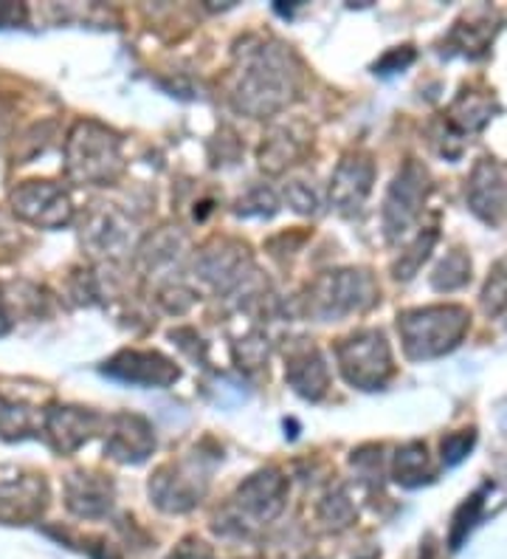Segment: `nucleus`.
I'll return each instance as SVG.
<instances>
[{
  "mask_svg": "<svg viewBox=\"0 0 507 559\" xmlns=\"http://www.w3.org/2000/svg\"><path fill=\"white\" fill-rule=\"evenodd\" d=\"M302 153V142L293 139L288 130H274L265 139L263 151H259V167L268 173H282L285 167H291Z\"/></svg>",
  "mask_w": 507,
  "mask_h": 559,
  "instance_id": "22",
  "label": "nucleus"
},
{
  "mask_svg": "<svg viewBox=\"0 0 507 559\" xmlns=\"http://www.w3.org/2000/svg\"><path fill=\"white\" fill-rule=\"evenodd\" d=\"M434 243H437V229H426V233H420L418 238H414V243L409 246L406 252H400V260L395 263V277L412 280L414 274H418V269L423 266V260H426L428 252L434 249Z\"/></svg>",
  "mask_w": 507,
  "mask_h": 559,
  "instance_id": "27",
  "label": "nucleus"
},
{
  "mask_svg": "<svg viewBox=\"0 0 507 559\" xmlns=\"http://www.w3.org/2000/svg\"><path fill=\"white\" fill-rule=\"evenodd\" d=\"M420 559H439V548L432 537L426 539V546L420 548Z\"/></svg>",
  "mask_w": 507,
  "mask_h": 559,
  "instance_id": "36",
  "label": "nucleus"
},
{
  "mask_svg": "<svg viewBox=\"0 0 507 559\" xmlns=\"http://www.w3.org/2000/svg\"><path fill=\"white\" fill-rule=\"evenodd\" d=\"M471 280V260L462 252H448L446 260L434 269L432 286L437 292H457Z\"/></svg>",
  "mask_w": 507,
  "mask_h": 559,
  "instance_id": "25",
  "label": "nucleus"
},
{
  "mask_svg": "<svg viewBox=\"0 0 507 559\" xmlns=\"http://www.w3.org/2000/svg\"><path fill=\"white\" fill-rule=\"evenodd\" d=\"M297 94V71L282 46L263 43L243 55V69L234 74L231 103L249 117H274L288 108Z\"/></svg>",
  "mask_w": 507,
  "mask_h": 559,
  "instance_id": "1",
  "label": "nucleus"
},
{
  "mask_svg": "<svg viewBox=\"0 0 507 559\" xmlns=\"http://www.w3.org/2000/svg\"><path fill=\"white\" fill-rule=\"evenodd\" d=\"M285 195H288V201H291V206L297 212H304V215L316 212V206H318L316 192L304 185V181H291V185H288V190H285Z\"/></svg>",
  "mask_w": 507,
  "mask_h": 559,
  "instance_id": "33",
  "label": "nucleus"
},
{
  "mask_svg": "<svg viewBox=\"0 0 507 559\" xmlns=\"http://www.w3.org/2000/svg\"><path fill=\"white\" fill-rule=\"evenodd\" d=\"M318 514H322V520H325L327 525L345 528V525H350V520H352V506H350V500L341 495V491H336V495H327V498L322 500V509H318Z\"/></svg>",
  "mask_w": 507,
  "mask_h": 559,
  "instance_id": "30",
  "label": "nucleus"
},
{
  "mask_svg": "<svg viewBox=\"0 0 507 559\" xmlns=\"http://www.w3.org/2000/svg\"><path fill=\"white\" fill-rule=\"evenodd\" d=\"M88 240L105 254H119L130 243V226L119 221L116 212H101L90 224Z\"/></svg>",
  "mask_w": 507,
  "mask_h": 559,
  "instance_id": "23",
  "label": "nucleus"
},
{
  "mask_svg": "<svg viewBox=\"0 0 507 559\" xmlns=\"http://www.w3.org/2000/svg\"><path fill=\"white\" fill-rule=\"evenodd\" d=\"M0 430H3V436H23V432H28L26 409L0 399Z\"/></svg>",
  "mask_w": 507,
  "mask_h": 559,
  "instance_id": "32",
  "label": "nucleus"
},
{
  "mask_svg": "<svg viewBox=\"0 0 507 559\" xmlns=\"http://www.w3.org/2000/svg\"><path fill=\"white\" fill-rule=\"evenodd\" d=\"M393 478L398 480L400 486H406V489H414V486L432 480L426 443L409 441L400 447L393 464Z\"/></svg>",
  "mask_w": 507,
  "mask_h": 559,
  "instance_id": "21",
  "label": "nucleus"
},
{
  "mask_svg": "<svg viewBox=\"0 0 507 559\" xmlns=\"http://www.w3.org/2000/svg\"><path fill=\"white\" fill-rule=\"evenodd\" d=\"M68 173L80 185H108L122 173L119 139L101 124L80 122L68 136Z\"/></svg>",
  "mask_w": 507,
  "mask_h": 559,
  "instance_id": "4",
  "label": "nucleus"
},
{
  "mask_svg": "<svg viewBox=\"0 0 507 559\" xmlns=\"http://www.w3.org/2000/svg\"><path fill=\"white\" fill-rule=\"evenodd\" d=\"M12 206L23 221L34 226L57 229L71 221V201L62 187L51 181H26L12 192Z\"/></svg>",
  "mask_w": 507,
  "mask_h": 559,
  "instance_id": "9",
  "label": "nucleus"
},
{
  "mask_svg": "<svg viewBox=\"0 0 507 559\" xmlns=\"http://www.w3.org/2000/svg\"><path fill=\"white\" fill-rule=\"evenodd\" d=\"M285 500H288V480L282 478V472L263 469L251 475L237 489L234 503H231L237 532H249L254 525L277 520L285 509Z\"/></svg>",
  "mask_w": 507,
  "mask_h": 559,
  "instance_id": "8",
  "label": "nucleus"
},
{
  "mask_svg": "<svg viewBox=\"0 0 507 559\" xmlns=\"http://www.w3.org/2000/svg\"><path fill=\"white\" fill-rule=\"evenodd\" d=\"M372 178H375V164L370 162V156L355 153V156H347L338 164L336 176L330 181V201L336 204V210H359L370 195Z\"/></svg>",
  "mask_w": 507,
  "mask_h": 559,
  "instance_id": "13",
  "label": "nucleus"
},
{
  "mask_svg": "<svg viewBox=\"0 0 507 559\" xmlns=\"http://www.w3.org/2000/svg\"><path fill=\"white\" fill-rule=\"evenodd\" d=\"M46 503V484L37 475L0 469V506H12L17 518H32Z\"/></svg>",
  "mask_w": 507,
  "mask_h": 559,
  "instance_id": "18",
  "label": "nucleus"
},
{
  "mask_svg": "<svg viewBox=\"0 0 507 559\" xmlns=\"http://www.w3.org/2000/svg\"><path fill=\"white\" fill-rule=\"evenodd\" d=\"M285 379L297 390L302 399H318L327 393V384H330V373H327V365L322 359L313 345H299L288 354V365H285Z\"/></svg>",
  "mask_w": 507,
  "mask_h": 559,
  "instance_id": "15",
  "label": "nucleus"
},
{
  "mask_svg": "<svg viewBox=\"0 0 507 559\" xmlns=\"http://www.w3.org/2000/svg\"><path fill=\"white\" fill-rule=\"evenodd\" d=\"M277 212V199H274V192L265 190V187H257V190H251L245 199H240L237 204V215H274Z\"/></svg>",
  "mask_w": 507,
  "mask_h": 559,
  "instance_id": "29",
  "label": "nucleus"
},
{
  "mask_svg": "<svg viewBox=\"0 0 507 559\" xmlns=\"http://www.w3.org/2000/svg\"><path fill=\"white\" fill-rule=\"evenodd\" d=\"M206 489H209V466L203 464L197 452L178 464L161 466L156 478L149 480V498L169 514H183L195 509Z\"/></svg>",
  "mask_w": 507,
  "mask_h": 559,
  "instance_id": "6",
  "label": "nucleus"
},
{
  "mask_svg": "<svg viewBox=\"0 0 507 559\" xmlns=\"http://www.w3.org/2000/svg\"><path fill=\"white\" fill-rule=\"evenodd\" d=\"M485 498H487V486H482V489L473 491L471 498H468L466 503L457 509V514H454L451 534H448V546H451L454 551L466 543L468 534L473 532V525L480 523L482 512H485Z\"/></svg>",
  "mask_w": 507,
  "mask_h": 559,
  "instance_id": "24",
  "label": "nucleus"
},
{
  "mask_svg": "<svg viewBox=\"0 0 507 559\" xmlns=\"http://www.w3.org/2000/svg\"><path fill=\"white\" fill-rule=\"evenodd\" d=\"M99 416L82 407H55L46 416V432L57 452H74L96 430Z\"/></svg>",
  "mask_w": 507,
  "mask_h": 559,
  "instance_id": "17",
  "label": "nucleus"
},
{
  "mask_svg": "<svg viewBox=\"0 0 507 559\" xmlns=\"http://www.w3.org/2000/svg\"><path fill=\"white\" fill-rule=\"evenodd\" d=\"M65 503L76 518H105L113 506V486L101 475L76 472L65 480Z\"/></svg>",
  "mask_w": 507,
  "mask_h": 559,
  "instance_id": "16",
  "label": "nucleus"
},
{
  "mask_svg": "<svg viewBox=\"0 0 507 559\" xmlns=\"http://www.w3.org/2000/svg\"><path fill=\"white\" fill-rule=\"evenodd\" d=\"M108 441L105 450L110 457L122 461V464H142L147 461L153 447H156V436L147 418L133 416V413H119V416L108 418Z\"/></svg>",
  "mask_w": 507,
  "mask_h": 559,
  "instance_id": "11",
  "label": "nucleus"
},
{
  "mask_svg": "<svg viewBox=\"0 0 507 559\" xmlns=\"http://www.w3.org/2000/svg\"><path fill=\"white\" fill-rule=\"evenodd\" d=\"M480 300L487 317L507 314V258L496 260V266L487 274Z\"/></svg>",
  "mask_w": 507,
  "mask_h": 559,
  "instance_id": "26",
  "label": "nucleus"
},
{
  "mask_svg": "<svg viewBox=\"0 0 507 559\" xmlns=\"http://www.w3.org/2000/svg\"><path fill=\"white\" fill-rule=\"evenodd\" d=\"M234 356L240 368H259L268 359V340L263 334H251L234 345Z\"/></svg>",
  "mask_w": 507,
  "mask_h": 559,
  "instance_id": "28",
  "label": "nucleus"
},
{
  "mask_svg": "<svg viewBox=\"0 0 507 559\" xmlns=\"http://www.w3.org/2000/svg\"><path fill=\"white\" fill-rule=\"evenodd\" d=\"M471 314L462 306L412 308L398 317V331L409 359H437L462 342Z\"/></svg>",
  "mask_w": 507,
  "mask_h": 559,
  "instance_id": "2",
  "label": "nucleus"
},
{
  "mask_svg": "<svg viewBox=\"0 0 507 559\" xmlns=\"http://www.w3.org/2000/svg\"><path fill=\"white\" fill-rule=\"evenodd\" d=\"M491 17H494V12H491V9H473L471 14H466V17H462V21L454 26L448 43H451L457 51H462V55H468V57L485 55L487 43L494 40V32H496V26L491 23Z\"/></svg>",
  "mask_w": 507,
  "mask_h": 559,
  "instance_id": "19",
  "label": "nucleus"
},
{
  "mask_svg": "<svg viewBox=\"0 0 507 559\" xmlns=\"http://www.w3.org/2000/svg\"><path fill=\"white\" fill-rule=\"evenodd\" d=\"M375 300H378V286L370 272L341 269L313 280V286L304 294V314L318 322H333L366 311Z\"/></svg>",
  "mask_w": 507,
  "mask_h": 559,
  "instance_id": "3",
  "label": "nucleus"
},
{
  "mask_svg": "<svg viewBox=\"0 0 507 559\" xmlns=\"http://www.w3.org/2000/svg\"><path fill=\"white\" fill-rule=\"evenodd\" d=\"M14 17H21V9H14L12 3H0V23H12Z\"/></svg>",
  "mask_w": 507,
  "mask_h": 559,
  "instance_id": "35",
  "label": "nucleus"
},
{
  "mask_svg": "<svg viewBox=\"0 0 507 559\" xmlns=\"http://www.w3.org/2000/svg\"><path fill=\"white\" fill-rule=\"evenodd\" d=\"M105 373L142 388H169L178 379V368L156 350H122L105 365Z\"/></svg>",
  "mask_w": 507,
  "mask_h": 559,
  "instance_id": "10",
  "label": "nucleus"
},
{
  "mask_svg": "<svg viewBox=\"0 0 507 559\" xmlns=\"http://www.w3.org/2000/svg\"><path fill=\"white\" fill-rule=\"evenodd\" d=\"M336 359L347 382L361 390L384 388L395 370L389 342H386L384 331H375V328L338 342Z\"/></svg>",
  "mask_w": 507,
  "mask_h": 559,
  "instance_id": "5",
  "label": "nucleus"
},
{
  "mask_svg": "<svg viewBox=\"0 0 507 559\" xmlns=\"http://www.w3.org/2000/svg\"><path fill=\"white\" fill-rule=\"evenodd\" d=\"M412 60H414V51L409 46L393 48L389 55H384L378 62H375V74H398V71H403L406 66H412Z\"/></svg>",
  "mask_w": 507,
  "mask_h": 559,
  "instance_id": "34",
  "label": "nucleus"
},
{
  "mask_svg": "<svg viewBox=\"0 0 507 559\" xmlns=\"http://www.w3.org/2000/svg\"><path fill=\"white\" fill-rule=\"evenodd\" d=\"M468 204L471 210L480 215L487 224H496V221L505 215L507 210V185L502 178L499 167L494 162H480L473 167L471 181H468Z\"/></svg>",
  "mask_w": 507,
  "mask_h": 559,
  "instance_id": "14",
  "label": "nucleus"
},
{
  "mask_svg": "<svg viewBox=\"0 0 507 559\" xmlns=\"http://www.w3.org/2000/svg\"><path fill=\"white\" fill-rule=\"evenodd\" d=\"M473 441H476V436H473L471 430H462V432H451V436L443 438V464L446 466H457L462 461V457L471 452Z\"/></svg>",
  "mask_w": 507,
  "mask_h": 559,
  "instance_id": "31",
  "label": "nucleus"
},
{
  "mask_svg": "<svg viewBox=\"0 0 507 559\" xmlns=\"http://www.w3.org/2000/svg\"><path fill=\"white\" fill-rule=\"evenodd\" d=\"M491 114H494L491 96L462 91L448 108V128H457L460 133H473V130H482L491 122Z\"/></svg>",
  "mask_w": 507,
  "mask_h": 559,
  "instance_id": "20",
  "label": "nucleus"
},
{
  "mask_svg": "<svg viewBox=\"0 0 507 559\" xmlns=\"http://www.w3.org/2000/svg\"><path fill=\"white\" fill-rule=\"evenodd\" d=\"M197 272L206 283L217 288V292H231V288L243 286V280L251 272V260L245 249L234 243H215L209 249H203Z\"/></svg>",
  "mask_w": 507,
  "mask_h": 559,
  "instance_id": "12",
  "label": "nucleus"
},
{
  "mask_svg": "<svg viewBox=\"0 0 507 559\" xmlns=\"http://www.w3.org/2000/svg\"><path fill=\"white\" fill-rule=\"evenodd\" d=\"M428 190H432V178H428L426 167L420 162H406L384 199L386 238L400 240L412 229L414 221L420 218V210L426 204Z\"/></svg>",
  "mask_w": 507,
  "mask_h": 559,
  "instance_id": "7",
  "label": "nucleus"
}]
</instances>
